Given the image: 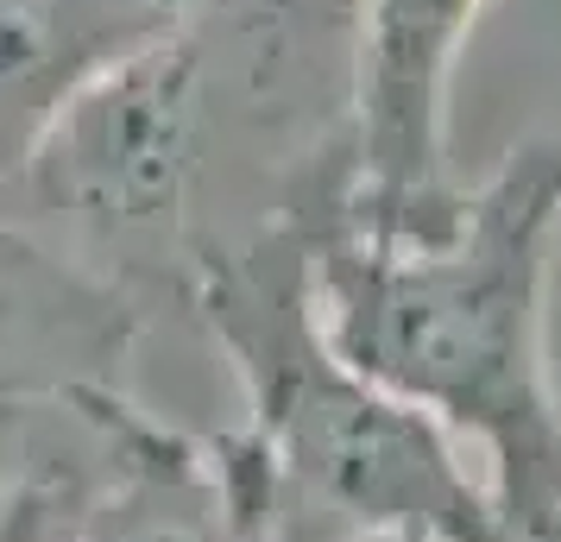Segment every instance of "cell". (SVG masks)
I'll use <instances>...</instances> for the list:
<instances>
[{"label": "cell", "instance_id": "obj_1", "mask_svg": "<svg viewBox=\"0 0 561 542\" xmlns=\"http://www.w3.org/2000/svg\"><path fill=\"white\" fill-rule=\"evenodd\" d=\"M354 0H196L82 95L0 215L89 285L164 310L347 164Z\"/></svg>", "mask_w": 561, "mask_h": 542}, {"label": "cell", "instance_id": "obj_2", "mask_svg": "<svg viewBox=\"0 0 561 542\" xmlns=\"http://www.w3.org/2000/svg\"><path fill=\"white\" fill-rule=\"evenodd\" d=\"M354 164L309 203V278L334 354L480 454L492 523L561 498V391L549 272L561 240V139L511 146L423 221H359Z\"/></svg>", "mask_w": 561, "mask_h": 542}, {"label": "cell", "instance_id": "obj_3", "mask_svg": "<svg viewBox=\"0 0 561 542\" xmlns=\"http://www.w3.org/2000/svg\"><path fill=\"white\" fill-rule=\"evenodd\" d=\"M309 203L316 189L183 297L240 385V436L265 454L309 542H485L492 498L467 454L322 335Z\"/></svg>", "mask_w": 561, "mask_h": 542}, {"label": "cell", "instance_id": "obj_4", "mask_svg": "<svg viewBox=\"0 0 561 542\" xmlns=\"http://www.w3.org/2000/svg\"><path fill=\"white\" fill-rule=\"evenodd\" d=\"M51 542H309L272 466L233 429H178L139 397Z\"/></svg>", "mask_w": 561, "mask_h": 542}, {"label": "cell", "instance_id": "obj_5", "mask_svg": "<svg viewBox=\"0 0 561 542\" xmlns=\"http://www.w3.org/2000/svg\"><path fill=\"white\" fill-rule=\"evenodd\" d=\"M485 0H354L347 208L359 221H423L460 189L448 89Z\"/></svg>", "mask_w": 561, "mask_h": 542}, {"label": "cell", "instance_id": "obj_6", "mask_svg": "<svg viewBox=\"0 0 561 542\" xmlns=\"http://www.w3.org/2000/svg\"><path fill=\"white\" fill-rule=\"evenodd\" d=\"M196 0H0V189L45 132Z\"/></svg>", "mask_w": 561, "mask_h": 542}, {"label": "cell", "instance_id": "obj_7", "mask_svg": "<svg viewBox=\"0 0 561 542\" xmlns=\"http://www.w3.org/2000/svg\"><path fill=\"white\" fill-rule=\"evenodd\" d=\"M485 542H561V498L556 505H542V511H524V517L492 523V537Z\"/></svg>", "mask_w": 561, "mask_h": 542}]
</instances>
